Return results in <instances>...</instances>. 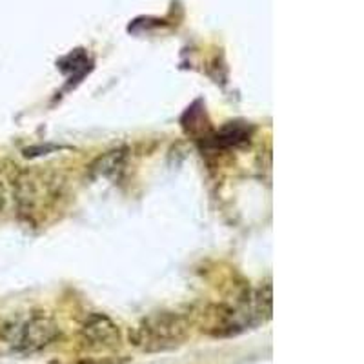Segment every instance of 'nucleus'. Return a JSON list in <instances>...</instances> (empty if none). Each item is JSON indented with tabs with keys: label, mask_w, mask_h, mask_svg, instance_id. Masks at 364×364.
Masks as SVG:
<instances>
[{
	"label": "nucleus",
	"mask_w": 364,
	"mask_h": 364,
	"mask_svg": "<svg viewBox=\"0 0 364 364\" xmlns=\"http://www.w3.org/2000/svg\"><path fill=\"white\" fill-rule=\"evenodd\" d=\"M190 337V321L177 311H157L144 317L129 331L133 346L146 353L168 352Z\"/></svg>",
	"instance_id": "obj_1"
},
{
	"label": "nucleus",
	"mask_w": 364,
	"mask_h": 364,
	"mask_svg": "<svg viewBox=\"0 0 364 364\" xmlns=\"http://www.w3.org/2000/svg\"><path fill=\"white\" fill-rule=\"evenodd\" d=\"M60 337L57 321L46 311H31L0 324V339L17 352L33 353L51 346Z\"/></svg>",
	"instance_id": "obj_2"
},
{
	"label": "nucleus",
	"mask_w": 364,
	"mask_h": 364,
	"mask_svg": "<svg viewBox=\"0 0 364 364\" xmlns=\"http://www.w3.org/2000/svg\"><path fill=\"white\" fill-rule=\"evenodd\" d=\"M4 206H6V193H4V188L0 186V217L4 213Z\"/></svg>",
	"instance_id": "obj_5"
},
{
	"label": "nucleus",
	"mask_w": 364,
	"mask_h": 364,
	"mask_svg": "<svg viewBox=\"0 0 364 364\" xmlns=\"http://www.w3.org/2000/svg\"><path fill=\"white\" fill-rule=\"evenodd\" d=\"M80 341L90 350H113L120 346L122 336L108 315L91 314L80 326Z\"/></svg>",
	"instance_id": "obj_3"
},
{
	"label": "nucleus",
	"mask_w": 364,
	"mask_h": 364,
	"mask_svg": "<svg viewBox=\"0 0 364 364\" xmlns=\"http://www.w3.org/2000/svg\"><path fill=\"white\" fill-rule=\"evenodd\" d=\"M126 159H128V149L124 148L106 151L100 157H97L93 161V164L90 166V175L93 178L113 177L119 171H122V168L126 164Z\"/></svg>",
	"instance_id": "obj_4"
}]
</instances>
